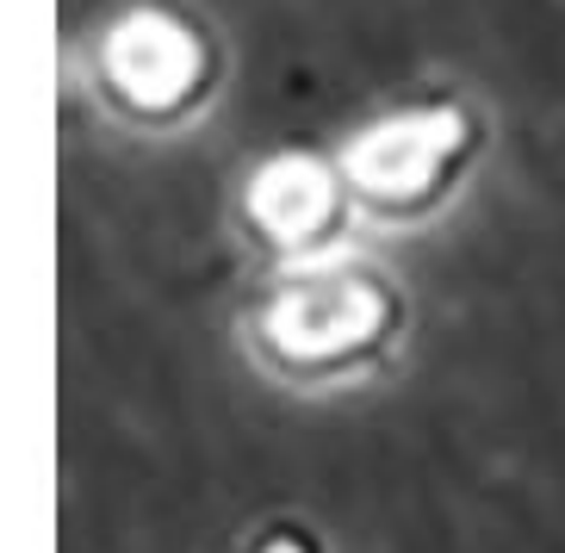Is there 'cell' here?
Here are the masks:
<instances>
[{
    "instance_id": "1",
    "label": "cell",
    "mask_w": 565,
    "mask_h": 553,
    "mask_svg": "<svg viewBox=\"0 0 565 553\" xmlns=\"http://www.w3.org/2000/svg\"><path fill=\"white\" fill-rule=\"evenodd\" d=\"M262 330L274 354L299 361V368H330L385 336V299L366 280H305L267 305Z\"/></svg>"
},
{
    "instance_id": "2",
    "label": "cell",
    "mask_w": 565,
    "mask_h": 553,
    "mask_svg": "<svg viewBox=\"0 0 565 553\" xmlns=\"http://www.w3.org/2000/svg\"><path fill=\"white\" fill-rule=\"evenodd\" d=\"M200 68H205L200 38L168 13H131V19H118L113 38H106L113 94L125 106H143V113H174V106H186L193 87H200Z\"/></svg>"
},
{
    "instance_id": "3",
    "label": "cell",
    "mask_w": 565,
    "mask_h": 553,
    "mask_svg": "<svg viewBox=\"0 0 565 553\" xmlns=\"http://www.w3.org/2000/svg\"><path fill=\"white\" fill-rule=\"evenodd\" d=\"M460 150V118L454 113H411L385 118L349 150V174L373 205H404L429 200V187L441 181V168Z\"/></svg>"
},
{
    "instance_id": "4",
    "label": "cell",
    "mask_w": 565,
    "mask_h": 553,
    "mask_svg": "<svg viewBox=\"0 0 565 553\" xmlns=\"http://www.w3.org/2000/svg\"><path fill=\"white\" fill-rule=\"evenodd\" d=\"M335 205V187L330 174L317 162H299V156H280V162H267L262 174L249 181V219L262 224L267 236H280V243H305V236L323 231Z\"/></svg>"
}]
</instances>
